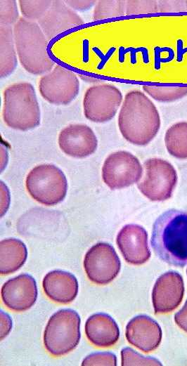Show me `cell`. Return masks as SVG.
<instances>
[{
    "instance_id": "35",
    "label": "cell",
    "mask_w": 187,
    "mask_h": 366,
    "mask_svg": "<svg viewBox=\"0 0 187 366\" xmlns=\"http://www.w3.org/2000/svg\"><path fill=\"white\" fill-rule=\"evenodd\" d=\"M185 4H186V11H187V1H185Z\"/></svg>"
},
{
    "instance_id": "23",
    "label": "cell",
    "mask_w": 187,
    "mask_h": 366,
    "mask_svg": "<svg viewBox=\"0 0 187 366\" xmlns=\"http://www.w3.org/2000/svg\"><path fill=\"white\" fill-rule=\"evenodd\" d=\"M142 89L154 100L162 103H170L187 96V87L161 86L143 85Z\"/></svg>"
},
{
    "instance_id": "10",
    "label": "cell",
    "mask_w": 187,
    "mask_h": 366,
    "mask_svg": "<svg viewBox=\"0 0 187 366\" xmlns=\"http://www.w3.org/2000/svg\"><path fill=\"white\" fill-rule=\"evenodd\" d=\"M143 172L138 159L129 152L111 153L102 168L104 183L112 190L128 187L139 181Z\"/></svg>"
},
{
    "instance_id": "36",
    "label": "cell",
    "mask_w": 187,
    "mask_h": 366,
    "mask_svg": "<svg viewBox=\"0 0 187 366\" xmlns=\"http://www.w3.org/2000/svg\"><path fill=\"white\" fill-rule=\"evenodd\" d=\"M186 273H187V269H186Z\"/></svg>"
},
{
    "instance_id": "17",
    "label": "cell",
    "mask_w": 187,
    "mask_h": 366,
    "mask_svg": "<svg viewBox=\"0 0 187 366\" xmlns=\"http://www.w3.org/2000/svg\"><path fill=\"white\" fill-rule=\"evenodd\" d=\"M126 338L134 346L149 353L159 346L162 340V329L159 324L150 317L138 315L127 325Z\"/></svg>"
},
{
    "instance_id": "11",
    "label": "cell",
    "mask_w": 187,
    "mask_h": 366,
    "mask_svg": "<svg viewBox=\"0 0 187 366\" xmlns=\"http://www.w3.org/2000/svg\"><path fill=\"white\" fill-rule=\"evenodd\" d=\"M120 260L112 245L98 242L86 252L84 268L89 279L98 285L112 281L120 270Z\"/></svg>"
},
{
    "instance_id": "4",
    "label": "cell",
    "mask_w": 187,
    "mask_h": 366,
    "mask_svg": "<svg viewBox=\"0 0 187 366\" xmlns=\"http://www.w3.org/2000/svg\"><path fill=\"white\" fill-rule=\"evenodd\" d=\"M2 116L14 129L27 131L40 124V108L34 86L28 82L13 84L3 93Z\"/></svg>"
},
{
    "instance_id": "18",
    "label": "cell",
    "mask_w": 187,
    "mask_h": 366,
    "mask_svg": "<svg viewBox=\"0 0 187 366\" xmlns=\"http://www.w3.org/2000/svg\"><path fill=\"white\" fill-rule=\"evenodd\" d=\"M42 287L50 299L60 303L72 301L78 293V282L75 275L60 270L49 272L43 279Z\"/></svg>"
},
{
    "instance_id": "34",
    "label": "cell",
    "mask_w": 187,
    "mask_h": 366,
    "mask_svg": "<svg viewBox=\"0 0 187 366\" xmlns=\"http://www.w3.org/2000/svg\"><path fill=\"white\" fill-rule=\"evenodd\" d=\"M79 77L83 81L88 82V83L94 84V83H98L99 81H101V80L98 79H96V78L88 77V76H84V75L80 74Z\"/></svg>"
},
{
    "instance_id": "15",
    "label": "cell",
    "mask_w": 187,
    "mask_h": 366,
    "mask_svg": "<svg viewBox=\"0 0 187 366\" xmlns=\"http://www.w3.org/2000/svg\"><path fill=\"white\" fill-rule=\"evenodd\" d=\"M116 242L124 260L129 263L141 265L150 257L147 232L139 225L124 226L118 233Z\"/></svg>"
},
{
    "instance_id": "28",
    "label": "cell",
    "mask_w": 187,
    "mask_h": 366,
    "mask_svg": "<svg viewBox=\"0 0 187 366\" xmlns=\"http://www.w3.org/2000/svg\"><path fill=\"white\" fill-rule=\"evenodd\" d=\"M158 12V4L155 0L126 1L125 14L141 15Z\"/></svg>"
},
{
    "instance_id": "27",
    "label": "cell",
    "mask_w": 187,
    "mask_h": 366,
    "mask_svg": "<svg viewBox=\"0 0 187 366\" xmlns=\"http://www.w3.org/2000/svg\"><path fill=\"white\" fill-rule=\"evenodd\" d=\"M122 365H162L161 362L152 357H145L132 348L127 347L121 351Z\"/></svg>"
},
{
    "instance_id": "9",
    "label": "cell",
    "mask_w": 187,
    "mask_h": 366,
    "mask_svg": "<svg viewBox=\"0 0 187 366\" xmlns=\"http://www.w3.org/2000/svg\"><path fill=\"white\" fill-rule=\"evenodd\" d=\"M120 90L110 84L90 86L83 99L84 114L89 120L103 123L112 119L122 101Z\"/></svg>"
},
{
    "instance_id": "30",
    "label": "cell",
    "mask_w": 187,
    "mask_h": 366,
    "mask_svg": "<svg viewBox=\"0 0 187 366\" xmlns=\"http://www.w3.org/2000/svg\"><path fill=\"white\" fill-rule=\"evenodd\" d=\"M158 12H183L186 11L185 1H159Z\"/></svg>"
},
{
    "instance_id": "31",
    "label": "cell",
    "mask_w": 187,
    "mask_h": 366,
    "mask_svg": "<svg viewBox=\"0 0 187 366\" xmlns=\"http://www.w3.org/2000/svg\"><path fill=\"white\" fill-rule=\"evenodd\" d=\"M65 3L74 11H84L89 10L93 6L96 5V1L84 0V1H65Z\"/></svg>"
},
{
    "instance_id": "25",
    "label": "cell",
    "mask_w": 187,
    "mask_h": 366,
    "mask_svg": "<svg viewBox=\"0 0 187 366\" xmlns=\"http://www.w3.org/2000/svg\"><path fill=\"white\" fill-rule=\"evenodd\" d=\"M52 3L51 0H20L19 6L22 18L38 22L49 9Z\"/></svg>"
},
{
    "instance_id": "32",
    "label": "cell",
    "mask_w": 187,
    "mask_h": 366,
    "mask_svg": "<svg viewBox=\"0 0 187 366\" xmlns=\"http://www.w3.org/2000/svg\"><path fill=\"white\" fill-rule=\"evenodd\" d=\"M176 324L187 333V300L183 306L174 315Z\"/></svg>"
},
{
    "instance_id": "7",
    "label": "cell",
    "mask_w": 187,
    "mask_h": 366,
    "mask_svg": "<svg viewBox=\"0 0 187 366\" xmlns=\"http://www.w3.org/2000/svg\"><path fill=\"white\" fill-rule=\"evenodd\" d=\"M143 169V176L138 183L141 192L152 201L170 198L177 182L173 165L160 158H151L145 161Z\"/></svg>"
},
{
    "instance_id": "14",
    "label": "cell",
    "mask_w": 187,
    "mask_h": 366,
    "mask_svg": "<svg viewBox=\"0 0 187 366\" xmlns=\"http://www.w3.org/2000/svg\"><path fill=\"white\" fill-rule=\"evenodd\" d=\"M58 145L67 155L84 158L97 149L98 140L92 129L85 124H70L60 132Z\"/></svg>"
},
{
    "instance_id": "8",
    "label": "cell",
    "mask_w": 187,
    "mask_h": 366,
    "mask_svg": "<svg viewBox=\"0 0 187 366\" xmlns=\"http://www.w3.org/2000/svg\"><path fill=\"white\" fill-rule=\"evenodd\" d=\"M79 86L76 74L59 65L43 75L38 85L43 98L56 105H65L72 102L78 95Z\"/></svg>"
},
{
    "instance_id": "2",
    "label": "cell",
    "mask_w": 187,
    "mask_h": 366,
    "mask_svg": "<svg viewBox=\"0 0 187 366\" xmlns=\"http://www.w3.org/2000/svg\"><path fill=\"white\" fill-rule=\"evenodd\" d=\"M155 254L178 267L187 264V211L169 209L155 221L150 240Z\"/></svg>"
},
{
    "instance_id": "24",
    "label": "cell",
    "mask_w": 187,
    "mask_h": 366,
    "mask_svg": "<svg viewBox=\"0 0 187 366\" xmlns=\"http://www.w3.org/2000/svg\"><path fill=\"white\" fill-rule=\"evenodd\" d=\"M126 1L101 0L97 1L93 12L94 20L122 16L125 14Z\"/></svg>"
},
{
    "instance_id": "22",
    "label": "cell",
    "mask_w": 187,
    "mask_h": 366,
    "mask_svg": "<svg viewBox=\"0 0 187 366\" xmlns=\"http://www.w3.org/2000/svg\"><path fill=\"white\" fill-rule=\"evenodd\" d=\"M165 143L172 156L187 159V122H179L172 125L165 133Z\"/></svg>"
},
{
    "instance_id": "16",
    "label": "cell",
    "mask_w": 187,
    "mask_h": 366,
    "mask_svg": "<svg viewBox=\"0 0 187 366\" xmlns=\"http://www.w3.org/2000/svg\"><path fill=\"white\" fill-rule=\"evenodd\" d=\"M48 40H51L63 32L84 23L77 13L65 1L56 0L37 22Z\"/></svg>"
},
{
    "instance_id": "26",
    "label": "cell",
    "mask_w": 187,
    "mask_h": 366,
    "mask_svg": "<svg viewBox=\"0 0 187 366\" xmlns=\"http://www.w3.org/2000/svg\"><path fill=\"white\" fill-rule=\"evenodd\" d=\"M20 19L18 6L15 0L0 1L1 26L12 27Z\"/></svg>"
},
{
    "instance_id": "33",
    "label": "cell",
    "mask_w": 187,
    "mask_h": 366,
    "mask_svg": "<svg viewBox=\"0 0 187 366\" xmlns=\"http://www.w3.org/2000/svg\"><path fill=\"white\" fill-rule=\"evenodd\" d=\"M5 317L6 314L4 313V312L1 311V339H4L6 336V334H8L11 329L8 327H6V321L8 320L9 317L8 315L6 316V318Z\"/></svg>"
},
{
    "instance_id": "19",
    "label": "cell",
    "mask_w": 187,
    "mask_h": 366,
    "mask_svg": "<svg viewBox=\"0 0 187 366\" xmlns=\"http://www.w3.org/2000/svg\"><path fill=\"white\" fill-rule=\"evenodd\" d=\"M85 333L89 341L101 348L115 345L120 337V329L109 315L98 313L91 315L85 323Z\"/></svg>"
},
{
    "instance_id": "29",
    "label": "cell",
    "mask_w": 187,
    "mask_h": 366,
    "mask_svg": "<svg viewBox=\"0 0 187 366\" xmlns=\"http://www.w3.org/2000/svg\"><path fill=\"white\" fill-rule=\"evenodd\" d=\"M82 365H117L115 355L110 352H96L87 355L82 361Z\"/></svg>"
},
{
    "instance_id": "3",
    "label": "cell",
    "mask_w": 187,
    "mask_h": 366,
    "mask_svg": "<svg viewBox=\"0 0 187 366\" xmlns=\"http://www.w3.org/2000/svg\"><path fill=\"white\" fill-rule=\"evenodd\" d=\"M13 30L17 55L22 67L35 75L50 72L55 62L49 55L48 39L39 24L22 17Z\"/></svg>"
},
{
    "instance_id": "13",
    "label": "cell",
    "mask_w": 187,
    "mask_h": 366,
    "mask_svg": "<svg viewBox=\"0 0 187 366\" xmlns=\"http://www.w3.org/2000/svg\"><path fill=\"white\" fill-rule=\"evenodd\" d=\"M4 303L11 310L20 312L30 308L37 298L35 280L28 274H21L7 280L1 290Z\"/></svg>"
},
{
    "instance_id": "1",
    "label": "cell",
    "mask_w": 187,
    "mask_h": 366,
    "mask_svg": "<svg viewBox=\"0 0 187 366\" xmlns=\"http://www.w3.org/2000/svg\"><path fill=\"white\" fill-rule=\"evenodd\" d=\"M118 126L128 142L146 145L155 137L160 129V115L154 103L144 93L132 90L125 95L118 116Z\"/></svg>"
},
{
    "instance_id": "21",
    "label": "cell",
    "mask_w": 187,
    "mask_h": 366,
    "mask_svg": "<svg viewBox=\"0 0 187 366\" xmlns=\"http://www.w3.org/2000/svg\"><path fill=\"white\" fill-rule=\"evenodd\" d=\"M17 51L12 27H0V77L11 74L18 65Z\"/></svg>"
},
{
    "instance_id": "20",
    "label": "cell",
    "mask_w": 187,
    "mask_h": 366,
    "mask_svg": "<svg viewBox=\"0 0 187 366\" xmlns=\"http://www.w3.org/2000/svg\"><path fill=\"white\" fill-rule=\"evenodd\" d=\"M0 244L1 274H10L21 268L27 256L25 244L15 238L3 240Z\"/></svg>"
},
{
    "instance_id": "12",
    "label": "cell",
    "mask_w": 187,
    "mask_h": 366,
    "mask_svg": "<svg viewBox=\"0 0 187 366\" xmlns=\"http://www.w3.org/2000/svg\"><path fill=\"white\" fill-rule=\"evenodd\" d=\"M184 294V284L181 275L176 271H168L156 280L152 301L155 314L168 313L181 303Z\"/></svg>"
},
{
    "instance_id": "6",
    "label": "cell",
    "mask_w": 187,
    "mask_h": 366,
    "mask_svg": "<svg viewBox=\"0 0 187 366\" xmlns=\"http://www.w3.org/2000/svg\"><path fill=\"white\" fill-rule=\"evenodd\" d=\"M26 188L38 202L52 206L62 202L67 193V183L63 172L51 164L33 168L26 178Z\"/></svg>"
},
{
    "instance_id": "5",
    "label": "cell",
    "mask_w": 187,
    "mask_h": 366,
    "mask_svg": "<svg viewBox=\"0 0 187 366\" xmlns=\"http://www.w3.org/2000/svg\"><path fill=\"white\" fill-rule=\"evenodd\" d=\"M80 318L72 309H61L49 318L44 333V344L53 355L72 351L80 340Z\"/></svg>"
}]
</instances>
